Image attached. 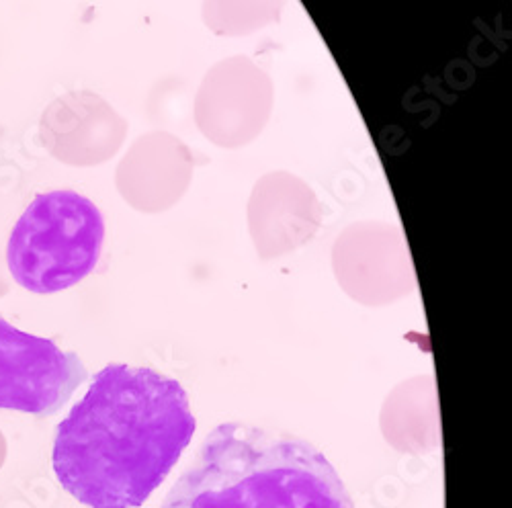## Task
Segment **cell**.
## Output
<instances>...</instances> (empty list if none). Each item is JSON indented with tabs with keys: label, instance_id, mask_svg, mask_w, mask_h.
<instances>
[{
	"label": "cell",
	"instance_id": "obj_1",
	"mask_svg": "<svg viewBox=\"0 0 512 508\" xmlns=\"http://www.w3.org/2000/svg\"><path fill=\"white\" fill-rule=\"evenodd\" d=\"M197 429L175 377L111 363L60 422L52 468L89 508H138L173 472Z\"/></svg>",
	"mask_w": 512,
	"mask_h": 508
},
{
	"label": "cell",
	"instance_id": "obj_2",
	"mask_svg": "<svg viewBox=\"0 0 512 508\" xmlns=\"http://www.w3.org/2000/svg\"><path fill=\"white\" fill-rule=\"evenodd\" d=\"M160 508H355V500L310 441L224 422L205 435Z\"/></svg>",
	"mask_w": 512,
	"mask_h": 508
},
{
	"label": "cell",
	"instance_id": "obj_4",
	"mask_svg": "<svg viewBox=\"0 0 512 508\" xmlns=\"http://www.w3.org/2000/svg\"><path fill=\"white\" fill-rule=\"evenodd\" d=\"M89 371L52 338L35 336L0 316V410L37 418L62 410L87 381Z\"/></svg>",
	"mask_w": 512,
	"mask_h": 508
},
{
	"label": "cell",
	"instance_id": "obj_3",
	"mask_svg": "<svg viewBox=\"0 0 512 508\" xmlns=\"http://www.w3.org/2000/svg\"><path fill=\"white\" fill-rule=\"evenodd\" d=\"M105 244L101 209L70 189L37 195L7 242V265L17 285L50 295L78 285L99 265Z\"/></svg>",
	"mask_w": 512,
	"mask_h": 508
}]
</instances>
